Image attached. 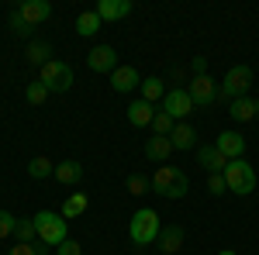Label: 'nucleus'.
<instances>
[{
  "label": "nucleus",
  "mask_w": 259,
  "mask_h": 255,
  "mask_svg": "<svg viewBox=\"0 0 259 255\" xmlns=\"http://www.w3.org/2000/svg\"><path fill=\"white\" fill-rule=\"evenodd\" d=\"M66 217L56 214V211H38V217H35V228H38V241L45 245V248H59L62 241H66Z\"/></svg>",
  "instance_id": "nucleus-1"
},
{
  "label": "nucleus",
  "mask_w": 259,
  "mask_h": 255,
  "mask_svg": "<svg viewBox=\"0 0 259 255\" xmlns=\"http://www.w3.org/2000/svg\"><path fill=\"white\" fill-rule=\"evenodd\" d=\"M225 183H228V193H239V196H249L256 190V169L245 162V159H232L225 166Z\"/></svg>",
  "instance_id": "nucleus-2"
},
{
  "label": "nucleus",
  "mask_w": 259,
  "mask_h": 255,
  "mask_svg": "<svg viewBox=\"0 0 259 255\" xmlns=\"http://www.w3.org/2000/svg\"><path fill=\"white\" fill-rule=\"evenodd\" d=\"M152 193L166 196V200H180V196H187V176L173 166H159L152 173Z\"/></svg>",
  "instance_id": "nucleus-3"
},
{
  "label": "nucleus",
  "mask_w": 259,
  "mask_h": 255,
  "mask_svg": "<svg viewBox=\"0 0 259 255\" xmlns=\"http://www.w3.org/2000/svg\"><path fill=\"white\" fill-rule=\"evenodd\" d=\"M159 231H162L159 214H156V211H149V207L135 211L132 224H128V235H132V241H135V245H152V241L159 238Z\"/></svg>",
  "instance_id": "nucleus-4"
},
{
  "label": "nucleus",
  "mask_w": 259,
  "mask_h": 255,
  "mask_svg": "<svg viewBox=\"0 0 259 255\" xmlns=\"http://www.w3.org/2000/svg\"><path fill=\"white\" fill-rule=\"evenodd\" d=\"M38 83H45L49 93H66L73 86V66L62 59H49L38 73Z\"/></svg>",
  "instance_id": "nucleus-5"
},
{
  "label": "nucleus",
  "mask_w": 259,
  "mask_h": 255,
  "mask_svg": "<svg viewBox=\"0 0 259 255\" xmlns=\"http://www.w3.org/2000/svg\"><path fill=\"white\" fill-rule=\"evenodd\" d=\"M249 86H252V69H249V66H232V69L225 73V79H221L218 97L239 100V97H245V90H249Z\"/></svg>",
  "instance_id": "nucleus-6"
},
{
  "label": "nucleus",
  "mask_w": 259,
  "mask_h": 255,
  "mask_svg": "<svg viewBox=\"0 0 259 255\" xmlns=\"http://www.w3.org/2000/svg\"><path fill=\"white\" fill-rule=\"evenodd\" d=\"M162 111L180 124V121L194 111V100H190V93H187L183 86H173V90H166V97H162Z\"/></svg>",
  "instance_id": "nucleus-7"
},
{
  "label": "nucleus",
  "mask_w": 259,
  "mask_h": 255,
  "mask_svg": "<svg viewBox=\"0 0 259 255\" xmlns=\"http://www.w3.org/2000/svg\"><path fill=\"white\" fill-rule=\"evenodd\" d=\"M187 93L194 100V107H211V104L218 100V86H214L211 76H194L190 86H187Z\"/></svg>",
  "instance_id": "nucleus-8"
},
{
  "label": "nucleus",
  "mask_w": 259,
  "mask_h": 255,
  "mask_svg": "<svg viewBox=\"0 0 259 255\" xmlns=\"http://www.w3.org/2000/svg\"><path fill=\"white\" fill-rule=\"evenodd\" d=\"M87 66H90L94 73H114V69H118V52H114L111 45H94V48L87 52Z\"/></svg>",
  "instance_id": "nucleus-9"
},
{
  "label": "nucleus",
  "mask_w": 259,
  "mask_h": 255,
  "mask_svg": "<svg viewBox=\"0 0 259 255\" xmlns=\"http://www.w3.org/2000/svg\"><path fill=\"white\" fill-rule=\"evenodd\" d=\"M18 14L28 21L31 28H38L41 21L52 18V4H49V0H24V4L18 7Z\"/></svg>",
  "instance_id": "nucleus-10"
},
{
  "label": "nucleus",
  "mask_w": 259,
  "mask_h": 255,
  "mask_svg": "<svg viewBox=\"0 0 259 255\" xmlns=\"http://www.w3.org/2000/svg\"><path fill=\"white\" fill-rule=\"evenodd\" d=\"M214 148L232 162V159H242V152H245V138H242L239 131H221L218 141H214Z\"/></svg>",
  "instance_id": "nucleus-11"
},
{
  "label": "nucleus",
  "mask_w": 259,
  "mask_h": 255,
  "mask_svg": "<svg viewBox=\"0 0 259 255\" xmlns=\"http://www.w3.org/2000/svg\"><path fill=\"white\" fill-rule=\"evenodd\" d=\"M111 86H114L118 93H132L135 86H142L139 69H135V66H118V69L111 73Z\"/></svg>",
  "instance_id": "nucleus-12"
},
{
  "label": "nucleus",
  "mask_w": 259,
  "mask_h": 255,
  "mask_svg": "<svg viewBox=\"0 0 259 255\" xmlns=\"http://www.w3.org/2000/svg\"><path fill=\"white\" fill-rule=\"evenodd\" d=\"M100 21H121L132 14V0H97Z\"/></svg>",
  "instance_id": "nucleus-13"
},
{
  "label": "nucleus",
  "mask_w": 259,
  "mask_h": 255,
  "mask_svg": "<svg viewBox=\"0 0 259 255\" xmlns=\"http://www.w3.org/2000/svg\"><path fill=\"white\" fill-rule=\"evenodd\" d=\"M156 245H159V252L177 255L180 248H183V228H180V224H169V228H162L159 238H156Z\"/></svg>",
  "instance_id": "nucleus-14"
},
{
  "label": "nucleus",
  "mask_w": 259,
  "mask_h": 255,
  "mask_svg": "<svg viewBox=\"0 0 259 255\" xmlns=\"http://www.w3.org/2000/svg\"><path fill=\"white\" fill-rule=\"evenodd\" d=\"M197 162L207 169V173H225V166H228V159L221 156L214 145H200L197 148Z\"/></svg>",
  "instance_id": "nucleus-15"
},
{
  "label": "nucleus",
  "mask_w": 259,
  "mask_h": 255,
  "mask_svg": "<svg viewBox=\"0 0 259 255\" xmlns=\"http://www.w3.org/2000/svg\"><path fill=\"white\" fill-rule=\"evenodd\" d=\"M169 145L180 148V152H187V148H194V145H197V131H194L190 124H183V121H180L177 128L169 131Z\"/></svg>",
  "instance_id": "nucleus-16"
},
{
  "label": "nucleus",
  "mask_w": 259,
  "mask_h": 255,
  "mask_svg": "<svg viewBox=\"0 0 259 255\" xmlns=\"http://www.w3.org/2000/svg\"><path fill=\"white\" fill-rule=\"evenodd\" d=\"M152 118H156V107H152V104H145V100H135V104L128 107V121H132L135 128H149Z\"/></svg>",
  "instance_id": "nucleus-17"
},
{
  "label": "nucleus",
  "mask_w": 259,
  "mask_h": 255,
  "mask_svg": "<svg viewBox=\"0 0 259 255\" xmlns=\"http://www.w3.org/2000/svg\"><path fill=\"white\" fill-rule=\"evenodd\" d=\"M169 152H173V145H169V138H162V135H152L149 141H145V159H152V162H166V159H169Z\"/></svg>",
  "instance_id": "nucleus-18"
},
{
  "label": "nucleus",
  "mask_w": 259,
  "mask_h": 255,
  "mask_svg": "<svg viewBox=\"0 0 259 255\" xmlns=\"http://www.w3.org/2000/svg\"><path fill=\"white\" fill-rule=\"evenodd\" d=\"M56 179H59L62 186H73V183H80V179H83V166L76 162V159H66V162L56 166Z\"/></svg>",
  "instance_id": "nucleus-19"
},
{
  "label": "nucleus",
  "mask_w": 259,
  "mask_h": 255,
  "mask_svg": "<svg viewBox=\"0 0 259 255\" xmlns=\"http://www.w3.org/2000/svg\"><path fill=\"white\" fill-rule=\"evenodd\" d=\"M256 100H249V97H239V100H232V107H228V114H232V121H252L256 118Z\"/></svg>",
  "instance_id": "nucleus-20"
},
{
  "label": "nucleus",
  "mask_w": 259,
  "mask_h": 255,
  "mask_svg": "<svg viewBox=\"0 0 259 255\" xmlns=\"http://www.w3.org/2000/svg\"><path fill=\"white\" fill-rule=\"evenodd\" d=\"M100 24H104V21H100L97 11H83L80 18H76V35L90 38V35H97V31H100Z\"/></svg>",
  "instance_id": "nucleus-21"
},
{
  "label": "nucleus",
  "mask_w": 259,
  "mask_h": 255,
  "mask_svg": "<svg viewBox=\"0 0 259 255\" xmlns=\"http://www.w3.org/2000/svg\"><path fill=\"white\" fill-rule=\"evenodd\" d=\"M166 97V83H162L159 76H149V79H142V100L145 104H156V100Z\"/></svg>",
  "instance_id": "nucleus-22"
},
{
  "label": "nucleus",
  "mask_w": 259,
  "mask_h": 255,
  "mask_svg": "<svg viewBox=\"0 0 259 255\" xmlns=\"http://www.w3.org/2000/svg\"><path fill=\"white\" fill-rule=\"evenodd\" d=\"M28 176L31 179H45V176H56V166L49 162L45 156H35L31 162H28Z\"/></svg>",
  "instance_id": "nucleus-23"
},
{
  "label": "nucleus",
  "mask_w": 259,
  "mask_h": 255,
  "mask_svg": "<svg viewBox=\"0 0 259 255\" xmlns=\"http://www.w3.org/2000/svg\"><path fill=\"white\" fill-rule=\"evenodd\" d=\"M87 203H90V200H87V193H73L69 200H66V203H62V217H66V221L80 217L83 211H87Z\"/></svg>",
  "instance_id": "nucleus-24"
},
{
  "label": "nucleus",
  "mask_w": 259,
  "mask_h": 255,
  "mask_svg": "<svg viewBox=\"0 0 259 255\" xmlns=\"http://www.w3.org/2000/svg\"><path fill=\"white\" fill-rule=\"evenodd\" d=\"M49 56H52V45H49V41H31V45H28V62H31V66H45Z\"/></svg>",
  "instance_id": "nucleus-25"
},
{
  "label": "nucleus",
  "mask_w": 259,
  "mask_h": 255,
  "mask_svg": "<svg viewBox=\"0 0 259 255\" xmlns=\"http://www.w3.org/2000/svg\"><path fill=\"white\" fill-rule=\"evenodd\" d=\"M152 190V179L149 176H142V173H132L128 176V193L132 196H142V193H149Z\"/></svg>",
  "instance_id": "nucleus-26"
},
{
  "label": "nucleus",
  "mask_w": 259,
  "mask_h": 255,
  "mask_svg": "<svg viewBox=\"0 0 259 255\" xmlns=\"http://www.w3.org/2000/svg\"><path fill=\"white\" fill-rule=\"evenodd\" d=\"M177 124H173V118L166 114V111H156V118H152V131L156 135H162V138H169V131H173Z\"/></svg>",
  "instance_id": "nucleus-27"
},
{
  "label": "nucleus",
  "mask_w": 259,
  "mask_h": 255,
  "mask_svg": "<svg viewBox=\"0 0 259 255\" xmlns=\"http://www.w3.org/2000/svg\"><path fill=\"white\" fill-rule=\"evenodd\" d=\"M14 235H18V241H24V245H31V238L38 235V228H35V217H31V221H18Z\"/></svg>",
  "instance_id": "nucleus-28"
},
{
  "label": "nucleus",
  "mask_w": 259,
  "mask_h": 255,
  "mask_svg": "<svg viewBox=\"0 0 259 255\" xmlns=\"http://www.w3.org/2000/svg\"><path fill=\"white\" fill-rule=\"evenodd\" d=\"M24 97H28V104H35V107H41V104L49 100V90H45V83H31V86L24 90Z\"/></svg>",
  "instance_id": "nucleus-29"
},
{
  "label": "nucleus",
  "mask_w": 259,
  "mask_h": 255,
  "mask_svg": "<svg viewBox=\"0 0 259 255\" xmlns=\"http://www.w3.org/2000/svg\"><path fill=\"white\" fill-rule=\"evenodd\" d=\"M11 31H14L18 38H28V35H31V24H28V21L21 18L18 11H11Z\"/></svg>",
  "instance_id": "nucleus-30"
},
{
  "label": "nucleus",
  "mask_w": 259,
  "mask_h": 255,
  "mask_svg": "<svg viewBox=\"0 0 259 255\" xmlns=\"http://www.w3.org/2000/svg\"><path fill=\"white\" fill-rule=\"evenodd\" d=\"M207 193H214V196L228 193V183H225V176H221V173H211V179H207Z\"/></svg>",
  "instance_id": "nucleus-31"
},
{
  "label": "nucleus",
  "mask_w": 259,
  "mask_h": 255,
  "mask_svg": "<svg viewBox=\"0 0 259 255\" xmlns=\"http://www.w3.org/2000/svg\"><path fill=\"white\" fill-rule=\"evenodd\" d=\"M18 228V217H11L7 211H0V238H11Z\"/></svg>",
  "instance_id": "nucleus-32"
},
{
  "label": "nucleus",
  "mask_w": 259,
  "mask_h": 255,
  "mask_svg": "<svg viewBox=\"0 0 259 255\" xmlns=\"http://www.w3.org/2000/svg\"><path fill=\"white\" fill-rule=\"evenodd\" d=\"M45 252H49V248H38V245H24V241H18L7 255H45Z\"/></svg>",
  "instance_id": "nucleus-33"
},
{
  "label": "nucleus",
  "mask_w": 259,
  "mask_h": 255,
  "mask_svg": "<svg viewBox=\"0 0 259 255\" xmlns=\"http://www.w3.org/2000/svg\"><path fill=\"white\" fill-rule=\"evenodd\" d=\"M56 255H83V248L76 245V241H73V238H66L59 248H56Z\"/></svg>",
  "instance_id": "nucleus-34"
},
{
  "label": "nucleus",
  "mask_w": 259,
  "mask_h": 255,
  "mask_svg": "<svg viewBox=\"0 0 259 255\" xmlns=\"http://www.w3.org/2000/svg\"><path fill=\"white\" fill-rule=\"evenodd\" d=\"M190 69H194L197 76H207V59H204V56H194V62H190Z\"/></svg>",
  "instance_id": "nucleus-35"
},
{
  "label": "nucleus",
  "mask_w": 259,
  "mask_h": 255,
  "mask_svg": "<svg viewBox=\"0 0 259 255\" xmlns=\"http://www.w3.org/2000/svg\"><path fill=\"white\" fill-rule=\"evenodd\" d=\"M218 255H239V252H232V248H221V252Z\"/></svg>",
  "instance_id": "nucleus-36"
},
{
  "label": "nucleus",
  "mask_w": 259,
  "mask_h": 255,
  "mask_svg": "<svg viewBox=\"0 0 259 255\" xmlns=\"http://www.w3.org/2000/svg\"><path fill=\"white\" fill-rule=\"evenodd\" d=\"M256 107H259V100H256ZM256 118H259V111H256Z\"/></svg>",
  "instance_id": "nucleus-37"
}]
</instances>
